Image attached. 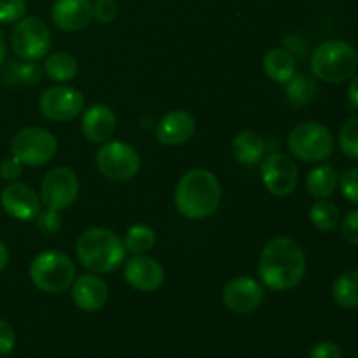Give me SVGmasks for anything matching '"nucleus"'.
Wrapping results in <instances>:
<instances>
[{
	"label": "nucleus",
	"instance_id": "nucleus-24",
	"mask_svg": "<svg viewBox=\"0 0 358 358\" xmlns=\"http://www.w3.org/2000/svg\"><path fill=\"white\" fill-rule=\"evenodd\" d=\"M44 72L55 83L65 84L77 76L79 63L70 52H52L45 58Z\"/></svg>",
	"mask_w": 358,
	"mask_h": 358
},
{
	"label": "nucleus",
	"instance_id": "nucleus-4",
	"mask_svg": "<svg viewBox=\"0 0 358 358\" xmlns=\"http://www.w3.org/2000/svg\"><path fill=\"white\" fill-rule=\"evenodd\" d=\"M358 70V52L345 41H327L315 49L311 72L318 80L341 84L350 80Z\"/></svg>",
	"mask_w": 358,
	"mask_h": 358
},
{
	"label": "nucleus",
	"instance_id": "nucleus-11",
	"mask_svg": "<svg viewBox=\"0 0 358 358\" xmlns=\"http://www.w3.org/2000/svg\"><path fill=\"white\" fill-rule=\"evenodd\" d=\"M83 93L66 84L48 87L38 98V108H41L42 115L51 121H72L83 112Z\"/></svg>",
	"mask_w": 358,
	"mask_h": 358
},
{
	"label": "nucleus",
	"instance_id": "nucleus-22",
	"mask_svg": "<svg viewBox=\"0 0 358 358\" xmlns=\"http://www.w3.org/2000/svg\"><path fill=\"white\" fill-rule=\"evenodd\" d=\"M339 177L331 164H320L308 173L306 189L313 198L327 199L336 192Z\"/></svg>",
	"mask_w": 358,
	"mask_h": 358
},
{
	"label": "nucleus",
	"instance_id": "nucleus-8",
	"mask_svg": "<svg viewBox=\"0 0 358 358\" xmlns=\"http://www.w3.org/2000/svg\"><path fill=\"white\" fill-rule=\"evenodd\" d=\"M10 45L21 59L37 62L51 51V30L41 17L24 16L14 27Z\"/></svg>",
	"mask_w": 358,
	"mask_h": 358
},
{
	"label": "nucleus",
	"instance_id": "nucleus-6",
	"mask_svg": "<svg viewBox=\"0 0 358 358\" xmlns=\"http://www.w3.org/2000/svg\"><path fill=\"white\" fill-rule=\"evenodd\" d=\"M290 152L306 163L325 161L334 150L331 131L322 122L308 121L296 126L289 135Z\"/></svg>",
	"mask_w": 358,
	"mask_h": 358
},
{
	"label": "nucleus",
	"instance_id": "nucleus-15",
	"mask_svg": "<svg viewBox=\"0 0 358 358\" xmlns=\"http://www.w3.org/2000/svg\"><path fill=\"white\" fill-rule=\"evenodd\" d=\"M124 278L138 292H156L164 283V269L149 255H133L124 266Z\"/></svg>",
	"mask_w": 358,
	"mask_h": 358
},
{
	"label": "nucleus",
	"instance_id": "nucleus-5",
	"mask_svg": "<svg viewBox=\"0 0 358 358\" xmlns=\"http://www.w3.org/2000/svg\"><path fill=\"white\" fill-rule=\"evenodd\" d=\"M30 280L42 292L59 294L76 280V264L63 252H41L30 264Z\"/></svg>",
	"mask_w": 358,
	"mask_h": 358
},
{
	"label": "nucleus",
	"instance_id": "nucleus-2",
	"mask_svg": "<svg viewBox=\"0 0 358 358\" xmlns=\"http://www.w3.org/2000/svg\"><path fill=\"white\" fill-rule=\"evenodd\" d=\"M222 189L215 175L203 168L187 171L175 189V206L185 219L201 220L213 215L220 205Z\"/></svg>",
	"mask_w": 358,
	"mask_h": 358
},
{
	"label": "nucleus",
	"instance_id": "nucleus-32",
	"mask_svg": "<svg viewBox=\"0 0 358 358\" xmlns=\"http://www.w3.org/2000/svg\"><path fill=\"white\" fill-rule=\"evenodd\" d=\"M37 227L42 234H56L62 229V217L56 210L45 208L44 212H38L37 215Z\"/></svg>",
	"mask_w": 358,
	"mask_h": 358
},
{
	"label": "nucleus",
	"instance_id": "nucleus-35",
	"mask_svg": "<svg viewBox=\"0 0 358 358\" xmlns=\"http://www.w3.org/2000/svg\"><path fill=\"white\" fill-rule=\"evenodd\" d=\"M16 346V334L14 329L6 320H0V357L10 355Z\"/></svg>",
	"mask_w": 358,
	"mask_h": 358
},
{
	"label": "nucleus",
	"instance_id": "nucleus-18",
	"mask_svg": "<svg viewBox=\"0 0 358 358\" xmlns=\"http://www.w3.org/2000/svg\"><path fill=\"white\" fill-rule=\"evenodd\" d=\"M72 299L77 308L83 311H98L107 304L108 301V287L100 276L83 275L73 280Z\"/></svg>",
	"mask_w": 358,
	"mask_h": 358
},
{
	"label": "nucleus",
	"instance_id": "nucleus-1",
	"mask_svg": "<svg viewBox=\"0 0 358 358\" xmlns=\"http://www.w3.org/2000/svg\"><path fill=\"white\" fill-rule=\"evenodd\" d=\"M257 271L268 289L276 292L294 289L306 275V255L303 247L294 238H273L262 248Z\"/></svg>",
	"mask_w": 358,
	"mask_h": 358
},
{
	"label": "nucleus",
	"instance_id": "nucleus-27",
	"mask_svg": "<svg viewBox=\"0 0 358 358\" xmlns=\"http://www.w3.org/2000/svg\"><path fill=\"white\" fill-rule=\"evenodd\" d=\"M156 245V233L147 224H135L124 234V248L133 255L147 254Z\"/></svg>",
	"mask_w": 358,
	"mask_h": 358
},
{
	"label": "nucleus",
	"instance_id": "nucleus-17",
	"mask_svg": "<svg viewBox=\"0 0 358 358\" xmlns=\"http://www.w3.org/2000/svg\"><path fill=\"white\" fill-rule=\"evenodd\" d=\"M196 121L187 110H171L157 122L156 136L163 145H182L192 138Z\"/></svg>",
	"mask_w": 358,
	"mask_h": 358
},
{
	"label": "nucleus",
	"instance_id": "nucleus-30",
	"mask_svg": "<svg viewBox=\"0 0 358 358\" xmlns=\"http://www.w3.org/2000/svg\"><path fill=\"white\" fill-rule=\"evenodd\" d=\"M27 13V0H0V23H17Z\"/></svg>",
	"mask_w": 358,
	"mask_h": 358
},
{
	"label": "nucleus",
	"instance_id": "nucleus-13",
	"mask_svg": "<svg viewBox=\"0 0 358 358\" xmlns=\"http://www.w3.org/2000/svg\"><path fill=\"white\" fill-rule=\"evenodd\" d=\"M222 299L227 310L236 315H248L259 310L264 301L261 282L250 276H236L229 280L222 290Z\"/></svg>",
	"mask_w": 358,
	"mask_h": 358
},
{
	"label": "nucleus",
	"instance_id": "nucleus-23",
	"mask_svg": "<svg viewBox=\"0 0 358 358\" xmlns=\"http://www.w3.org/2000/svg\"><path fill=\"white\" fill-rule=\"evenodd\" d=\"M332 299L343 310L358 308V271H345L332 283Z\"/></svg>",
	"mask_w": 358,
	"mask_h": 358
},
{
	"label": "nucleus",
	"instance_id": "nucleus-29",
	"mask_svg": "<svg viewBox=\"0 0 358 358\" xmlns=\"http://www.w3.org/2000/svg\"><path fill=\"white\" fill-rule=\"evenodd\" d=\"M339 147L346 156L358 159V115L343 124L339 131Z\"/></svg>",
	"mask_w": 358,
	"mask_h": 358
},
{
	"label": "nucleus",
	"instance_id": "nucleus-40",
	"mask_svg": "<svg viewBox=\"0 0 358 358\" xmlns=\"http://www.w3.org/2000/svg\"><path fill=\"white\" fill-rule=\"evenodd\" d=\"M6 49H7V45H6V37H3L2 28H0V65H2L3 58H6Z\"/></svg>",
	"mask_w": 358,
	"mask_h": 358
},
{
	"label": "nucleus",
	"instance_id": "nucleus-38",
	"mask_svg": "<svg viewBox=\"0 0 358 358\" xmlns=\"http://www.w3.org/2000/svg\"><path fill=\"white\" fill-rule=\"evenodd\" d=\"M348 98L352 101V105L355 108H358V73L352 77L350 80V86H348Z\"/></svg>",
	"mask_w": 358,
	"mask_h": 358
},
{
	"label": "nucleus",
	"instance_id": "nucleus-14",
	"mask_svg": "<svg viewBox=\"0 0 358 358\" xmlns=\"http://www.w3.org/2000/svg\"><path fill=\"white\" fill-rule=\"evenodd\" d=\"M0 203L2 208L6 210L7 215H10L16 220H28L37 219L41 212V198L37 192L23 182H10L0 194Z\"/></svg>",
	"mask_w": 358,
	"mask_h": 358
},
{
	"label": "nucleus",
	"instance_id": "nucleus-33",
	"mask_svg": "<svg viewBox=\"0 0 358 358\" xmlns=\"http://www.w3.org/2000/svg\"><path fill=\"white\" fill-rule=\"evenodd\" d=\"M117 16V6L114 0H94L93 17L101 24H108Z\"/></svg>",
	"mask_w": 358,
	"mask_h": 358
},
{
	"label": "nucleus",
	"instance_id": "nucleus-26",
	"mask_svg": "<svg viewBox=\"0 0 358 358\" xmlns=\"http://www.w3.org/2000/svg\"><path fill=\"white\" fill-rule=\"evenodd\" d=\"M310 220L318 231L322 233H332L338 229L339 222H341V213L339 208L332 201L327 199H318L310 210Z\"/></svg>",
	"mask_w": 358,
	"mask_h": 358
},
{
	"label": "nucleus",
	"instance_id": "nucleus-37",
	"mask_svg": "<svg viewBox=\"0 0 358 358\" xmlns=\"http://www.w3.org/2000/svg\"><path fill=\"white\" fill-rule=\"evenodd\" d=\"M310 358H343V352L336 343L322 341L317 346H313Z\"/></svg>",
	"mask_w": 358,
	"mask_h": 358
},
{
	"label": "nucleus",
	"instance_id": "nucleus-21",
	"mask_svg": "<svg viewBox=\"0 0 358 358\" xmlns=\"http://www.w3.org/2000/svg\"><path fill=\"white\" fill-rule=\"evenodd\" d=\"M233 154L241 164L261 163L266 154V142L255 131H241L233 140Z\"/></svg>",
	"mask_w": 358,
	"mask_h": 358
},
{
	"label": "nucleus",
	"instance_id": "nucleus-39",
	"mask_svg": "<svg viewBox=\"0 0 358 358\" xmlns=\"http://www.w3.org/2000/svg\"><path fill=\"white\" fill-rule=\"evenodd\" d=\"M7 262H9V250H7V247L3 245V241H0V271L6 269Z\"/></svg>",
	"mask_w": 358,
	"mask_h": 358
},
{
	"label": "nucleus",
	"instance_id": "nucleus-10",
	"mask_svg": "<svg viewBox=\"0 0 358 358\" xmlns=\"http://www.w3.org/2000/svg\"><path fill=\"white\" fill-rule=\"evenodd\" d=\"M79 196V178L76 171L66 166L52 168L42 180L41 187V201L45 208L62 210L69 208Z\"/></svg>",
	"mask_w": 358,
	"mask_h": 358
},
{
	"label": "nucleus",
	"instance_id": "nucleus-19",
	"mask_svg": "<svg viewBox=\"0 0 358 358\" xmlns=\"http://www.w3.org/2000/svg\"><path fill=\"white\" fill-rule=\"evenodd\" d=\"M83 135L91 143H105L115 129V114L110 107L103 103L91 105L80 121Z\"/></svg>",
	"mask_w": 358,
	"mask_h": 358
},
{
	"label": "nucleus",
	"instance_id": "nucleus-34",
	"mask_svg": "<svg viewBox=\"0 0 358 358\" xmlns=\"http://www.w3.org/2000/svg\"><path fill=\"white\" fill-rule=\"evenodd\" d=\"M341 234L352 245H358V210L350 212L341 220Z\"/></svg>",
	"mask_w": 358,
	"mask_h": 358
},
{
	"label": "nucleus",
	"instance_id": "nucleus-12",
	"mask_svg": "<svg viewBox=\"0 0 358 358\" xmlns=\"http://www.w3.org/2000/svg\"><path fill=\"white\" fill-rule=\"evenodd\" d=\"M262 182L273 196H289L299 182V168L292 157L283 152H273L262 163Z\"/></svg>",
	"mask_w": 358,
	"mask_h": 358
},
{
	"label": "nucleus",
	"instance_id": "nucleus-16",
	"mask_svg": "<svg viewBox=\"0 0 358 358\" xmlns=\"http://www.w3.org/2000/svg\"><path fill=\"white\" fill-rule=\"evenodd\" d=\"M51 17L59 30L79 31L93 20V3L91 0H56Z\"/></svg>",
	"mask_w": 358,
	"mask_h": 358
},
{
	"label": "nucleus",
	"instance_id": "nucleus-3",
	"mask_svg": "<svg viewBox=\"0 0 358 358\" xmlns=\"http://www.w3.org/2000/svg\"><path fill=\"white\" fill-rule=\"evenodd\" d=\"M77 259L90 271L107 275L122 264L126 255L124 241L107 227H91L77 240Z\"/></svg>",
	"mask_w": 358,
	"mask_h": 358
},
{
	"label": "nucleus",
	"instance_id": "nucleus-36",
	"mask_svg": "<svg viewBox=\"0 0 358 358\" xmlns=\"http://www.w3.org/2000/svg\"><path fill=\"white\" fill-rule=\"evenodd\" d=\"M21 171H23V164L16 159V157H6L0 163V178L7 182H16L21 177Z\"/></svg>",
	"mask_w": 358,
	"mask_h": 358
},
{
	"label": "nucleus",
	"instance_id": "nucleus-28",
	"mask_svg": "<svg viewBox=\"0 0 358 358\" xmlns=\"http://www.w3.org/2000/svg\"><path fill=\"white\" fill-rule=\"evenodd\" d=\"M9 76L14 83L20 84H37L42 79V69L34 62H13L9 65Z\"/></svg>",
	"mask_w": 358,
	"mask_h": 358
},
{
	"label": "nucleus",
	"instance_id": "nucleus-25",
	"mask_svg": "<svg viewBox=\"0 0 358 358\" xmlns=\"http://www.w3.org/2000/svg\"><path fill=\"white\" fill-rule=\"evenodd\" d=\"M285 94L287 100H289L294 107H303V105L310 103V101L317 96L318 84L311 76H306V73H296V76L285 84Z\"/></svg>",
	"mask_w": 358,
	"mask_h": 358
},
{
	"label": "nucleus",
	"instance_id": "nucleus-20",
	"mask_svg": "<svg viewBox=\"0 0 358 358\" xmlns=\"http://www.w3.org/2000/svg\"><path fill=\"white\" fill-rule=\"evenodd\" d=\"M264 72L273 83L287 84L294 76H296V59L290 55V51L282 48H275L266 52L262 59Z\"/></svg>",
	"mask_w": 358,
	"mask_h": 358
},
{
	"label": "nucleus",
	"instance_id": "nucleus-31",
	"mask_svg": "<svg viewBox=\"0 0 358 358\" xmlns=\"http://www.w3.org/2000/svg\"><path fill=\"white\" fill-rule=\"evenodd\" d=\"M339 189L343 196L353 205H358V168H350L339 178Z\"/></svg>",
	"mask_w": 358,
	"mask_h": 358
},
{
	"label": "nucleus",
	"instance_id": "nucleus-7",
	"mask_svg": "<svg viewBox=\"0 0 358 358\" xmlns=\"http://www.w3.org/2000/svg\"><path fill=\"white\" fill-rule=\"evenodd\" d=\"M58 150V142L48 129L30 126L14 135L10 152L24 166H42L52 161Z\"/></svg>",
	"mask_w": 358,
	"mask_h": 358
},
{
	"label": "nucleus",
	"instance_id": "nucleus-9",
	"mask_svg": "<svg viewBox=\"0 0 358 358\" xmlns=\"http://www.w3.org/2000/svg\"><path fill=\"white\" fill-rule=\"evenodd\" d=\"M96 166L101 175L114 182H128L140 171V156L131 145L112 140L96 152Z\"/></svg>",
	"mask_w": 358,
	"mask_h": 358
}]
</instances>
